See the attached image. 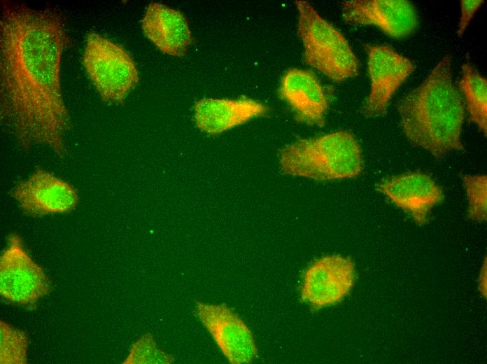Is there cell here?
Segmentation results:
<instances>
[{
    "mask_svg": "<svg viewBox=\"0 0 487 364\" xmlns=\"http://www.w3.org/2000/svg\"><path fill=\"white\" fill-rule=\"evenodd\" d=\"M43 269L24 249L21 238L13 233L0 257V294L20 305H33L50 290Z\"/></svg>",
    "mask_w": 487,
    "mask_h": 364,
    "instance_id": "obj_6",
    "label": "cell"
},
{
    "mask_svg": "<svg viewBox=\"0 0 487 364\" xmlns=\"http://www.w3.org/2000/svg\"><path fill=\"white\" fill-rule=\"evenodd\" d=\"M459 88L466 100L470 119L486 136L487 80L472 64L467 60L462 66Z\"/></svg>",
    "mask_w": 487,
    "mask_h": 364,
    "instance_id": "obj_16",
    "label": "cell"
},
{
    "mask_svg": "<svg viewBox=\"0 0 487 364\" xmlns=\"http://www.w3.org/2000/svg\"><path fill=\"white\" fill-rule=\"evenodd\" d=\"M279 94L298 122L319 127L324 126L329 100L313 73L297 68L288 69L281 78Z\"/></svg>",
    "mask_w": 487,
    "mask_h": 364,
    "instance_id": "obj_12",
    "label": "cell"
},
{
    "mask_svg": "<svg viewBox=\"0 0 487 364\" xmlns=\"http://www.w3.org/2000/svg\"><path fill=\"white\" fill-rule=\"evenodd\" d=\"M482 0H462L460 1V18L458 24V36L461 37L472 17L483 4Z\"/></svg>",
    "mask_w": 487,
    "mask_h": 364,
    "instance_id": "obj_20",
    "label": "cell"
},
{
    "mask_svg": "<svg viewBox=\"0 0 487 364\" xmlns=\"http://www.w3.org/2000/svg\"><path fill=\"white\" fill-rule=\"evenodd\" d=\"M379 189L418 225L427 222L432 208L443 198L439 187L422 173L393 177L381 183Z\"/></svg>",
    "mask_w": 487,
    "mask_h": 364,
    "instance_id": "obj_14",
    "label": "cell"
},
{
    "mask_svg": "<svg viewBox=\"0 0 487 364\" xmlns=\"http://www.w3.org/2000/svg\"><path fill=\"white\" fill-rule=\"evenodd\" d=\"M479 289L481 293L486 297V260L481 269L479 275Z\"/></svg>",
    "mask_w": 487,
    "mask_h": 364,
    "instance_id": "obj_21",
    "label": "cell"
},
{
    "mask_svg": "<svg viewBox=\"0 0 487 364\" xmlns=\"http://www.w3.org/2000/svg\"><path fill=\"white\" fill-rule=\"evenodd\" d=\"M145 36L163 53L183 57L192 41L188 23L179 10L150 3L141 20Z\"/></svg>",
    "mask_w": 487,
    "mask_h": 364,
    "instance_id": "obj_15",
    "label": "cell"
},
{
    "mask_svg": "<svg viewBox=\"0 0 487 364\" xmlns=\"http://www.w3.org/2000/svg\"><path fill=\"white\" fill-rule=\"evenodd\" d=\"M11 196L26 214L34 216L69 212L79 202L73 186L42 169L19 182Z\"/></svg>",
    "mask_w": 487,
    "mask_h": 364,
    "instance_id": "obj_10",
    "label": "cell"
},
{
    "mask_svg": "<svg viewBox=\"0 0 487 364\" xmlns=\"http://www.w3.org/2000/svg\"><path fill=\"white\" fill-rule=\"evenodd\" d=\"M463 183L469 201V217L484 222L487 216V177L486 175H465Z\"/></svg>",
    "mask_w": 487,
    "mask_h": 364,
    "instance_id": "obj_19",
    "label": "cell"
},
{
    "mask_svg": "<svg viewBox=\"0 0 487 364\" xmlns=\"http://www.w3.org/2000/svg\"><path fill=\"white\" fill-rule=\"evenodd\" d=\"M370 92L363 106L367 117L384 115L398 88L414 70V64L387 46H366Z\"/></svg>",
    "mask_w": 487,
    "mask_h": 364,
    "instance_id": "obj_8",
    "label": "cell"
},
{
    "mask_svg": "<svg viewBox=\"0 0 487 364\" xmlns=\"http://www.w3.org/2000/svg\"><path fill=\"white\" fill-rule=\"evenodd\" d=\"M28 337L25 332L0 321V363H27Z\"/></svg>",
    "mask_w": 487,
    "mask_h": 364,
    "instance_id": "obj_17",
    "label": "cell"
},
{
    "mask_svg": "<svg viewBox=\"0 0 487 364\" xmlns=\"http://www.w3.org/2000/svg\"><path fill=\"white\" fill-rule=\"evenodd\" d=\"M341 10L346 22L374 25L395 38L411 35L418 24L416 8L407 0L346 1Z\"/></svg>",
    "mask_w": 487,
    "mask_h": 364,
    "instance_id": "obj_11",
    "label": "cell"
},
{
    "mask_svg": "<svg viewBox=\"0 0 487 364\" xmlns=\"http://www.w3.org/2000/svg\"><path fill=\"white\" fill-rule=\"evenodd\" d=\"M295 5L304 62L334 82L356 76L359 62L344 35L308 1Z\"/></svg>",
    "mask_w": 487,
    "mask_h": 364,
    "instance_id": "obj_4",
    "label": "cell"
},
{
    "mask_svg": "<svg viewBox=\"0 0 487 364\" xmlns=\"http://www.w3.org/2000/svg\"><path fill=\"white\" fill-rule=\"evenodd\" d=\"M269 111L265 104L250 98H204L195 104L194 120L201 131L216 135L253 118L265 116Z\"/></svg>",
    "mask_w": 487,
    "mask_h": 364,
    "instance_id": "obj_13",
    "label": "cell"
},
{
    "mask_svg": "<svg viewBox=\"0 0 487 364\" xmlns=\"http://www.w3.org/2000/svg\"><path fill=\"white\" fill-rule=\"evenodd\" d=\"M195 303L198 318L230 363H250L257 356L252 332L231 309L224 304Z\"/></svg>",
    "mask_w": 487,
    "mask_h": 364,
    "instance_id": "obj_7",
    "label": "cell"
},
{
    "mask_svg": "<svg viewBox=\"0 0 487 364\" xmlns=\"http://www.w3.org/2000/svg\"><path fill=\"white\" fill-rule=\"evenodd\" d=\"M62 14L2 1L0 18V114L19 147L67 152L71 127L61 85L64 51L70 44Z\"/></svg>",
    "mask_w": 487,
    "mask_h": 364,
    "instance_id": "obj_1",
    "label": "cell"
},
{
    "mask_svg": "<svg viewBox=\"0 0 487 364\" xmlns=\"http://www.w3.org/2000/svg\"><path fill=\"white\" fill-rule=\"evenodd\" d=\"M83 64L104 102L122 103L139 81L137 67L129 53L96 32L87 36Z\"/></svg>",
    "mask_w": 487,
    "mask_h": 364,
    "instance_id": "obj_5",
    "label": "cell"
},
{
    "mask_svg": "<svg viewBox=\"0 0 487 364\" xmlns=\"http://www.w3.org/2000/svg\"><path fill=\"white\" fill-rule=\"evenodd\" d=\"M397 108L403 131L412 144L436 158L464 150L461 130L465 103L453 81L449 55L402 97Z\"/></svg>",
    "mask_w": 487,
    "mask_h": 364,
    "instance_id": "obj_2",
    "label": "cell"
},
{
    "mask_svg": "<svg viewBox=\"0 0 487 364\" xmlns=\"http://www.w3.org/2000/svg\"><path fill=\"white\" fill-rule=\"evenodd\" d=\"M355 278L353 260L341 255H325L306 270L301 299L316 309L341 302L352 289Z\"/></svg>",
    "mask_w": 487,
    "mask_h": 364,
    "instance_id": "obj_9",
    "label": "cell"
},
{
    "mask_svg": "<svg viewBox=\"0 0 487 364\" xmlns=\"http://www.w3.org/2000/svg\"><path fill=\"white\" fill-rule=\"evenodd\" d=\"M174 358L160 349L150 333L141 336L132 346L123 364H169Z\"/></svg>",
    "mask_w": 487,
    "mask_h": 364,
    "instance_id": "obj_18",
    "label": "cell"
},
{
    "mask_svg": "<svg viewBox=\"0 0 487 364\" xmlns=\"http://www.w3.org/2000/svg\"><path fill=\"white\" fill-rule=\"evenodd\" d=\"M278 162L285 174L318 181L353 178L362 171L360 145L347 130L297 139L280 150Z\"/></svg>",
    "mask_w": 487,
    "mask_h": 364,
    "instance_id": "obj_3",
    "label": "cell"
}]
</instances>
